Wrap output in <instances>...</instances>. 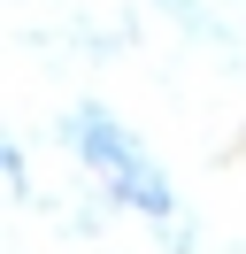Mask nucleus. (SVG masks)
<instances>
[{"mask_svg":"<svg viewBox=\"0 0 246 254\" xmlns=\"http://www.w3.org/2000/svg\"><path fill=\"white\" fill-rule=\"evenodd\" d=\"M77 146H85V162L116 185V200L146 208V216H169V185L154 177V162L138 154V139H131L123 124H108L100 108H85V116H77Z\"/></svg>","mask_w":246,"mask_h":254,"instance_id":"obj_1","label":"nucleus"}]
</instances>
